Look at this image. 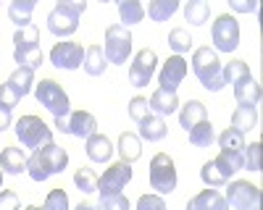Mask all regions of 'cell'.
<instances>
[{"label":"cell","instance_id":"obj_1","mask_svg":"<svg viewBox=\"0 0 263 210\" xmlns=\"http://www.w3.org/2000/svg\"><path fill=\"white\" fill-rule=\"evenodd\" d=\"M66 165H69V153L63 147L48 142L32 153V158L27 160V171L34 181H48L53 174H61Z\"/></svg>","mask_w":263,"mask_h":210},{"label":"cell","instance_id":"obj_2","mask_svg":"<svg viewBox=\"0 0 263 210\" xmlns=\"http://www.w3.org/2000/svg\"><path fill=\"white\" fill-rule=\"evenodd\" d=\"M82 0H61V3L50 11L48 16V29L55 37H71L79 29V16L84 13Z\"/></svg>","mask_w":263,"mask_h":210},{"label":"cell","instance_id":"obj_3","mask_svg":"<svg viewBox=\"0 0 263 210\" xmlns=\"http://www.w3.org/2000/svg\"><path fill=\"white\" fill-rule=\"evenodd\" d=\"M192 71L200 79V84L211 92L224 90V79H221V60L211 48H197L192 55Z\"/></svg>","mask_w":263,"mask_h":210},{"label":"cell","instance_id":"obj_4","mask_svg":"<svg viewBox=\"0 0 263 210\" xmlns=\"http://www.w3.org/2000/svg\"><path fill=\"white\" fill-rule=\"evenodd\" d=\"M37 37H40V32H37V27H32V24L24 27V29H18V32L13 34V42H16L13 60L18 63V69L34 71V69L42 66V50H40V45H37Z\"/></svg>","mask_w":263,"mask_h":210},{"label":"cell","instance_id":"obj_5","mask_svg":"<svg viewBox=\"0 0 263 210\" xmlns=\"http://www.w3.org/2000/svg\"><path fill=\"white\" fill-rule=\"evenodd\" d=\"M34 97L40 105H45V108L55 116V118H63V116H69L71 111V105H69V95L63 92V87L58 81L53 79H42L34 84Z\"/></svg>","mask_w":263,"mask_h":210},{"label":"cell","instance_id":"obj_6","mask_svg":"<svg viewBox=\"0 0 263 210\" xmlns=\"http://www.w3.org/2000/svg\"><path fill=\"white\" fill-rule=\"evenodd\" d=\"M16 137H18V142L24 147H29V150H37V147L53 142L50 126L42 118H37V116H21L16 121Z\"/></svg>","mask_w":263,"mask_h":210},{"label":"cell","instance_id":"obj_7","mask_svg":"<svg viewBox=\"0 0 263 210\" xmlns=\"http://www.w3.org/2000/svg\"><path fill=\"white\" fill-rule=\"evenodd\" d=\"M129 53H132V34H129V29L121 27V24H111L105 29V48H103L105 60L121 66V63H126Z\"/></svg>","mask_w":263,"mask_h":210},{"label":"cell","instance_id":"obj_8","mask_svg":"<svg viewBox=\"0 0 263 210\" xmlns=\"http://www.w3.org/2000/svg\"><path fill=\"white\" fill-rule=\"evenodd\" d=\"M150 186L158 189L161 195H171L177 189V168L166 153H158L150 160Z\"/></svg>","mask_w":263,"mask_h":210},{"label":"cell","instance_id":"obj_9","mask_svg":"<svg viewBox=\"0 0 263 210\" xmlns=\"http://www.w3.org/2000/svg\"><path fill=\"white\" fill-rule=\"evenodd\" d=\"M211 37H213L216 50H221V53L237 50V45H239V24H237V18L229 16V13H221V16L213 21Z\"/></svg>","mask_w":263,"mask_h":210},{"label":"cell","instance_id":"obj_10","mask_svg":"<svg viewBox=\"0 0 263 210\" xmlns=\"http://www.w3.org/2000/svg\"><path fill=\"white\" fill-rule=\"evenodd\" d=\"M55 126L63 134H74V137H84V139L98 134V118L87 111H74L63 118H55Z\"/></svg>","mask_w":263,"mask_h":210},{"label":"cell","instance_id":"obj_11","mask_svg":"<svg viewBox=\"0 0 263 210\" xmlns=\"http://www.w3.org/2000/svg\"><path fill=\"white\" fill-rule=\"evenodd\" d=\"M129 179H132V165H129V163H114V165L98 179L100 200L114 197V195H121V189L129 184Z\"/></svg>","mask_w":263,"mask_h":210},{"label":"cell","instance_id":"obj_12","mask_svg":"<svg viewBox=\"0 0 263 210\" xmlns=\"http://www.w3.org/2000/svg\"><path fill=\"white\" fill-rule=\"evenodd\" d=\"M227 205L232 210H250L260 207V189L250 181H232L227 189Z\"/></svg>","mask_w":263,"mask_h":210},{"label":"cell","instance_id":"obj_13","mask_svg":"<svg viewBox=\"0 0 263 210\" xmlns=\"http://www.w3.org/2000/svg\"><path fill=\"white\" fill-rule=\"evenodd\" d=\"M50 63L55 69L74 71L84 63V48L79 45V42H58V45L50 50Z\"/></svg>","mask_w":263,"mask_h":210},{"label":"cell","instance_id":"obj_14","mask_svg":"<svg viewBox=\"0 0 263 210\" xmlns=\"http://www.w3.org/2000/svg\"><path fill=\"white\" fill-rule=\"evenodd\" d=\"M156 63H158V58H156L153 50H147V48L140 50L135 63L129 66V81L135 84V87H145V84H150L153 74H156Z\"/></svg>","mask_w":263,"mask_h":210},{"label":"cell","instance_id":"obj_15","mask_svg":"<svg viewBox=\"0 0 263 210\" xmlns=\"http://www.w3.org/2000/svg\"><path fill=\"white\" fill-rule=\"evenodd\" d=\"M187 76V60L182 55H171L163 69L158 74V81H161V90H168V92H177V87L182 84V79Z\"/></svg>","mask_w":263,"mask_h":210},{"label":"cell","instance_id":"obj_16","mask_svg":"<svg viewBox=\"0 0 263 210\" xmlns=\"http://www.w3.org/2000/svg\"><path fill=\"white\" fill-rule=\"evenodd\" d=\"M187 210H232L224 200L221 192H216V189H203L200 195H195L190 202H187Z\"/></svg>","mask_w":263,"mask_h":210},{"label":"cell","instance_id":"obj_17","mask_svg":"<svg viewBox=\"0 0 263 210\" xmlns=\"http://www.w3.org/2000/svg\"><path fill=\"white\" fill-rule=\"evenodd\" d=\"M147 105H150V111H156V116H171L174 111L179 108V97H177V92H168V90H156L150 95V100H147Z\"/></svg>","mask_w":263,"mask_h":210},{"label":"cell","instance_id":"obj_18","mask_svg":"<svg viewBox=\"0 0 263 210\" xmlns=\"http://www.w3.org/2000/svg\"><path fill=\"white\" fill-rule=\"evenodd\" d=\"M27 160L29 158L21 153L18 147H6V150L0 153V168L11 176H18L21 171H27Z\"/></svg>","mask_w":263,"mask_h":210},{"label":"cell","instance_id":"obj_19","mask_svg":"<svg viewBox=\"0 0 263 210\" xmlns=\"http://www.w3.org/2000/svg\"><path fill=\"white\" fill-rule=\"evenodd\" d=\"M111 155H114V144L108 142L105 134H92L87 139V158L92 163H105Z\"/></svg>","mask_w":263,"mask_h":210},{"label":"cell","instance_id":"obj_20","mask_svg":"<svg viewBox=\"0 0 263 210\" xmlns=\"http://www.w3.org/2000/svg\"><path fill=\"white\" fill-rule=\"evenodd\" d=\"M255 123H258V111L253 108V105H237V111L232 113V126L229 129L245 134V132L255 129Z\"/></svg>","mask_w":263,"mask_h":210},{"label":"cell","instance_id":"obj_21","mask_svg":"<svg viewBox=\"0 0 263 210\" xmlns=\"http://www.w3.org/2000/svg\"><path fill=\"white\" fill-rule=\"evenodd\" d=\"M119 155H121V163H135L140 155H142V144H140V137L132 134V132H124L119 137Z\"/></svg>","mask_w":263,"mask_h":210},{"label":"cell","instance_id":"obj_22","mask_svg":"<svg viewBox=\"0 0 263 210\" xmlns=\"http://www.w3.org/2000/svg\"><path fill=\"white\" fill-rule=\"evenodd\" d=\"M234 97H237V102L239 105H255L260 102V84L250 76V79H245V81H239V84H234Z\"/></svg>","mask_w":263,"mask_h":210},{"label":"cell","instance_id":"obj_23","mask_svg":"<svg viewBox=\"0 0 263 210\" xmlns=\"http://www.w3.org/2000/svg\"><path fill=\"white\" fill-rule=\"evenodd\" d=\"M32 11H34V0H13L8 6V18L18 29H24L32 24Z\"/></svg>","mask_w":263,"mask_h":210},{"label":"cell","instance_id":"obj_24","mask_svg":"<svg viewBox=\"0 0 263 210\" xmlns=\"http://www.w3.org/2000/svg\"><path fill=\"white\" fill-rule=\"evenodd\" d=\"M8 87L18 95V97H27L32 90H34V71H29V69H16L11 76H8Z\"/></svg>","mask_w":263,"mask_h":210},{"label":"cell","instance_id":"obj_25","mask_svg":"<svg viewBox=\"0 0 263 210\" xmlns=\"http://www.w3.org/2000/svg\"><path fill=\"white\" fill-rule=\"evenodd\" d=\"M140 137L147 139V142H161L166 137V121L161 116H147L140 121Z\"/></svg>","mask_w":263,"mask_h":210},{"label":"cell","instance_id":"obj_26","mask_svg":"<svg viewBox=\"0 0 263 210\" xmlns=\"http://www.w3.org/2000/svg\"><path fill=\"white\" fill-rule=\"evenodd\" d=\"M205 121V105L200 100H190L187 105H182V111H179V123H182V129H192L195 123H200Z\"/></svg>","mask_w":263,"mask_h":210},{"label":"cell","instance_id":"obj_27","mask_svg":"<svg viewBox=\"0 0 263 210\" xmlns=\"http://www.w3.org/2000/svg\"><path fill=\"white\" fill-rule=\"evenodd\" d=\"M253 74H250V66L245 60H239V58H234V60H229L227 66H221V79H224V84H239V81H245V79H250Z\"/></svg>","mask_w":263,"mask_h":210},{"label":"cell","instance_id":"obj_28","mask_svg":"<svg viewBox=\"0 0 263 210\" xmlns=\"http://www.w3.org/2000/svg\"><path fill=\"white\" fill-rule=\"evenodd\" d=\"M84 71L90 76H100L105 71V55H103V48L100 45H90L84 50Z\"/></svg>","mask_w":263,"mask_h":210},{"label":"cell","instance_id":"obj_29","mask_svg":"<svg viewBox=\"0 0 263 210\" xmlns=\"http://www.w3.org/2000/svg\"><path fill=\"white\" fill-rule=\"evenodd\" d=\"M213 163L221 168V174L227 179H232V174H237L242 168V153H232V150H221L218 158H213Z\"/></svg>","mask_w":263,"mask_h":210},{"label":"cell","instance_id":"obj_30","mask_svg":"<svg viewBox=\"0 0 263 210\" xmlns=\"http://www.w3.org/2000/svg\"><path fill=\"white\" fill-rule=\"evenodd\" d=\"M216 139V132H213V123L205 118L200 123H195L192 129H190V142L195 147H211V142Z\"/></svg>","mask_w":263,"mask_h":210},{"label":"cell","instance_id":"obj_31","mask_svg":"<svg viewBox=\"0 0 263 210\" xmlns=\"http://www.w3.org/2000/svg\"><path fill=\"white\" fill-rule=\"evenodd\" d=\"M119 13H121V27H132V24H140V21L145 18V8L142 3H137V0H121L119 3Z\"/></svg>","mask_w":263,"mask_h":210},{"label":"cell","instance_id":"obj_32","mask_svg":"<svg viewBox=\"0 0 263 210\" xmlns=\"http://www.w3.org/2000/svg\"><path fill=\"white\" fill-rule=\"evenodd\" d=\"M177 8H179L177 0H153V3H147V16L153 21H168L177 13Z\"/></svg>","mask_w":263,"mask_h":210},{"label":"cell","instance_id":"obj_33","mask_svg":"<svg viewBox=\"0 0 263 210\" xmlns=\"http://www.w3.org/2000/svg\"><path fill=\"white\" fill-rule=\"evenodd\" d=\"M208 13H211V6L205 3V0H190L187 8H184V18L195 27H203L208 21Z\"/></svg>","mask_w":263,"mask_h":210},{"label":"cell","instance_id":"obj_34","mask_svg":"<svg viewBox=\"0 0 263 210\" xmlns=\"http://www.w3.org/2000/svg\"><path fill=\"white\" fill-rule=\"evenodd\" d=\"M74 184H77L79 192L92 195V192H98V174L92 171V168H79V171L74 174Z\"/></svg>","mask_w":263,"mask_h":210},{"label":"cell","instance_id":"obj_35","mask_svg":"<svg viewBox=\"0 0 263 210\" xmlns=\"http://www.w3.org/2000/svg\"><path fill=\"white\" fill-rule=\"evenodd\" d=\"M242 168H248V171H263V144L260 142H253L248 144V153L242 158Z\"/></svg>","mask_w":263,"mask_h":210},{"label":"cell","instance_id":"obj_36","mask_svg":"<svg viewBox=\"0 0 263 210\" xmlns=\"http://www.w3.org/2000/svg\"><path fill=\"white\" fill-rule=\"evenodd\" d=\"M218 144H221V150H232V153H242L245 147V134H239L234 129H227L218 134Z\"/></svg>","mask_w":263,"mask_h":210},{"label":"cell","instance_id":"obj_37","mask_svg":"<svg viewBox=\"0 0 263 210\" xmlns=\"http://www.w3.org/2000/svg\"><path fill=\"white\" fill-rule=\"evenodd\" d=\"M168 48L177 53V55L187 53V50L192 48V37H190V32H187V29H171V34H168Z\"/></svg>","mask_w":263,"mask_h":210},{"label":"cell","instance_id":"obj_38","mask_svg":"<svg viewBox=\"0 0 263 210\" xmlns=\"http://www.w3.org/2000/svg\"><path fill=\"white\" fill-rule=\"evenodd\" d=\"M200 179H203L208 186H224V184L229 181V179L221 174V168H218L213 160H208V163L200 168Z\"/></svg>","mask_w":263,"mask_h":210},{"label":"cell","instance_id":"obj_39","mask_svg":"<svg viewBox=\"0 0 263 210\" xmlns=\"http://www.w3.org/2000/svg\"><path fill=\"white\" fill-rule=\"evenodd\" d=\"M42 210H69V195L63 189H53L45 200V205H42Z\"/></svg>","mask_w":263,"mask_h":210},{"label":"cell","instance_id":"obj_40","mask_svg":"<svg viewBox=\"0 0 263 210\" xmlns=\"http://www.w3.org/2000/svg\"><path fill=\"white\" fill-rule=\"evenodd\" d=\"M129 116H132V121H142V118H147L150 116V105H147V100L145 97H132V102H129Z\"/></svg>","mask_w":263,"mask_h":210},{"label":"cell","instance_id":"obj_41","mask_svg":"<svg viewBox=\"0 0 263 210\" xmlns=\"http://www.w3.org/2000/svg\"><path fill=\"white\" fill-rule=\"evenodd\" d=\"M137 210H166V202L158 195H142L137 200Z\"/></svg>","mask_w":263,"mask_h":210},{"label":"cell","instance_id":"obj_42","mask_svg":"<svg viewBox=\"0 0 263 210\" xmlns=\"http://www.w3.org/2000/svg\"><path fill=\"white\" fill-rule=\"evenodd\" d=\"M0 210H21L18 195L11 189H0Z\"/></svg>","mask_w":263,"mask_h":210},{"label":"cell","instance_id":"obj_43","mask_svg":"<svg viewBox=\"0 0 263 210\" xmlns=\"http://www.w3.org/2000/svg\"><path fill=\"white\" fill-rule=\"evenodd\" d=\"M100 210H129V200L124 195L105 197V200H100Z\"/></svg>","mask_w":263,"mask_h":210},{"label":"cell","instance_id":"obj_44","mask_svg":"<svg viewBox=\"0 0 263 210\" xmlns=\"http://www.w3.org/2000/svg\"><path fill=\"white\" fill-rule=\"evenodd\" d=\"M18 100H21V97L8 87V84H0V105H6V108H11V111H13V105H16Z\"/></svg>","mask_w":263,"mask_h":210},{"label":"cell","instance_id":"obj_45","mask_svg":"<svg viewBox=\"0 0 263 210\" xmlns=\"http://www.w3.org/2000/svg\"><path fill=\"white\" fill-rule=\"evenodd\" d=\"M232 3V11H239V13H253L258 8L255 0H229Z\"/></svg>","mask_w":263,"mask_h":210},{"label":"cell","instance_id":"obj_46","mask_svg":"<svg viewBox=\"0 0 263 210\" xmlns=\"http://www.w3.org/2000/svg\"><path fill=\"white\" fill-rule=\"evenodd\" d=\"M8 126H11V108L0 105V132H6Z\"/></svg>","mask_w":263,"mask_h":210},{"label":"cell","instance_id":"obj_47","mask_svg":"<svg viewBox=\"0 0 263 210\" xmlns=\"http://www.w3.org/2000/svg\"><path fill=\"white\" fill-rule=\"evenodd\" d=\"M74 210H100V207H98V205H92V202H79Z\"/></svg>","mask_w":263,"mask_h":210},{"label":"cell","instance_id":"obj_48","mask_svg":"<svg viewBox=\"0 0 263 210\" xmlns=\"http://www.w3.org/2000/svg\"><path fill=\"white\" fill-rule=\"evenodd\" d=\"M24 210H42V207H37V205H29V207H24Z\"/></svg>","mask_w":263,"mask_h":210},{"label":"cell","instance_id":"obj_49","mask_svg":"<svg viewBox=\"0 0 263 210\" xmlns=\"http://www.w3.org/2000/svg\"><path fill=\"white\" fill-rule=\"evenodd\" d=\"M0 189H3V171H0Z\"/></svg>","mask_w":263,"mask_h":210},{"label":"cell","instance_id":"obj_50","mask_svg":"<svg viewBox=\"0 0 263 210\" xmlns=\"http://www.w3.org/2000/svg\"><path fill=\"white\" fill-rule=\"evenodd\" d=\"M250 210H260V207H250Z\"/></svg>","mask_w":263,"mask_h":210}]
</instances>
